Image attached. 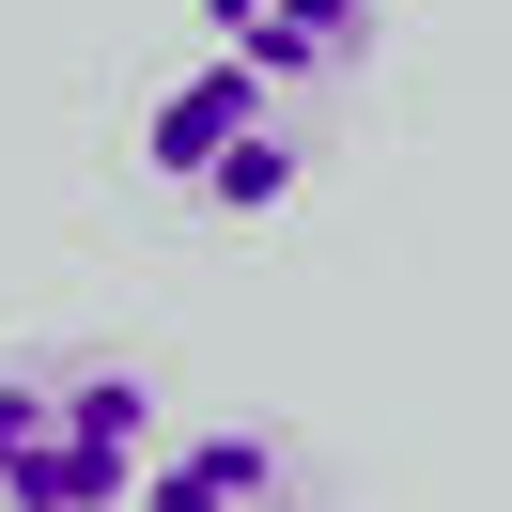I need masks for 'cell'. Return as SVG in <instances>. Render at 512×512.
<instances>
[{
    "mask_svg": "<svg viewBox=\"0 0 512 512\" xmlns=\"http://www.w3.org/2000/svg\"><path fill=\"white\" fill-rule=\"evenodd\" d=\"M156 481V388L125 357L0 373V512H125Z\"/></svg>",
    "mask_w": 512,
    "mask_h": 512,
    "instance_id": "obj_1",
    "label": "cell"
},
{
    "mask_svg": "<svg viewBox=\"0 0 512 512\" xmlns=\"http://www.w3.org/2000/svg\"><path fill=\"white\" fill-rule=\"evenodd\" d=\"M140 171H156L187 218H280L295 202V125H280V78L249 63H187L156 109H140Z\"/></svg>",
    "mask_w": 512,
    "mask_h": 512,
    "instance_id": "obj_2",
    "label": "cell"
},
{
    "mask_svg": "<svg viewBox=\"0 0 512 512\" xmlns=\"http://www.w3.org/2000/svg\"><path fill=\"white\" fill-rule=\"evenodd\" d=\"M202 32H218V63L280 78V94H311V78L373 63V0H202Z\"/></svg>",
    "mask_w": 512,
    "mask_h": 512,
    "instance_id": "obj_3",
    "label": "cell"
},
{
    "mask_svg": "<svg viewBox=\"0 0 512 512\" xmlns=\"http://www.w3.org/2000/svg\"><path fill=\"white\" fill-rule=\"evenodd\" d=\"M140 512H295V450L280 435H171Z\"/></svg>",
    "mask_w": 512,
    "mask_h": 512,
    "instance_id": "obj_4",
    "label": "cell"
}]
</instances>
